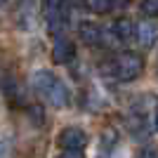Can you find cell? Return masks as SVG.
Segmentation results:
<instances>
[{
  "label": "cell",
  "instance_id": "1",
  "mask_svg": "<svg viewBox=\"0 0 158 158\" xmlns=\"http://www.w3.org/2000/svg\"><path fill=\"white\" fill-rule=\"evenodd\" d=\"M144 73V59L139 52H120L113 59V76L123 83H132Z\"/></svg>",
  "mask_w": 158,
  "mask_h": 158
},
{
  "label": "cell",
  "instance_id": "2",
  "mask_svg": "<svg viewBox=\"0 0 158 158\" xmlns=\"http://www.w3.org/2000/svg\"><path fill=\"white\" fill-rule=\"evenodd\" d=\"M57 142H59L61 149H78V151H83L87 146V135H85V130L71 125V127H64V130L59 132Z\"/></svg>",
  "mask_w": 158,
  "mask_h": 158
},
{
  "label": "cell",
  "instance_id": "3",
  "mask_svg": "<svg viewBox=\"0 0 158 158\" xmlns=\"http://www.w3.org/2000/svg\"><path fill=\"white\" fill-rule=\"evenodd\" d=\"M76 57V45L69 38H57L52 45V61L54 64H69Z\"/></svg>",
  "mask_w": 158,
  "mask_h": 158
},
{
  "label": "cell",
  "instance_id": "4",
  "mask_svg": "<svg viewBox=\"0 0 158 158\" xmlns=\"http://www.w3.org/2000/svg\"><path fill=\"white\" fill-rule=\"evenodd\" d=\"M43 7H45V14H47V21H50V31H59L61 28V7H64V0H43Z\"/></svg>",
  "mask_w": 158,
  "mask_h": 158
},
{
  "label": "cell",
  "instance_id": "5",
  "mask_svg": "<svg viewBox=\"0 0 158 158\" xmlns=\"http://www.w3.org/2000/svg\"><path fill=\"white\" fill-rule=\"evenodd\" d=\"M135 38L139 40V45L142 47H153V43L158 40V28L153 26L151 21H142L139 26H135Z\"/></svg>",
  "mask_w": 158,
  "mask_h": 158
},
{
  "label": "cell",
  "instance_id": "6",
  "mask_svg": "<svg viewBox=\"0 0 158 158\" xmlns=\"http://www.w3.org/2000/svg\"><path fill=\"white\" fill-rule=\"evenodd\" d=\"M45 97H47V102H50L52 106H57V109H64V106L71 102L69 87H66L64 83H59V80H57V83H54V85L45 92Z\"/></svg>",
  "mask_w": 158,
  "mask_h": 158
},
{
  "label": "cell",
  "instance_id": "7",
  "mask_svg": "<svg viewBox=\"0 0 158 158\" xmlns=\"http://www.w3.org/2000/svg\"><path fill=\"white\" fill-rule=\"evenodd\" d=\"M78 35H80V40L90 47H97L99 43H102V28H99L97 24H92V21H80Z\"/></svg>",
  "mask_w": 158,
  "mask_h": 158
},
{
  "label": "cell",
  "instance_id": "8",
  "mask_svg": "<svg viewBox=\"0 0 158 158\" xmlns=\"http://www.w3.org/2000/svg\"><path fill=\"white\" fill-rule=\"evenodd\" d=\"M54 83H57V76H54L52 71H47V69H40V71H35L31 76V87L35 92H43V94H45Z\"/></svg>",
  "mask_w": 158,
  "mask_h": 158
},
{
  "label": "cell",
  "instance_id": "9",
  "mask_svg": "<svg viewBox=\"0 0 158 158\" xmlns=\"http://www.w3.org/2000/svg\"><path fill=\"white\" fill-rule=\"evenodd\" d=\"M113 35L118 40H132L135 38V24H132V19H127V17H120L116 24H113Z\"/></svg>",
  "mask_w": 158,
  "mask_h": 158
},
{
  "label": "cell",
  "instance_id": "10",
  "mask_svg": "<svg viewBox=\"0 0 158 158\" xmlns=\"http://www.w3.org/2000/svg\"><path fill=\"white\" fill-rule=\"evenodd\" d=\"M85 7L92 14H109L113 10V0H85Z\"/></svg>",
  "mask_w": 158,
  "mask_h": 158
},
{
  "label": "cell",
  "instance_id": "11",
  "mask_svg": "<svg viewBox=\"0 0 158 158\" xmlns=\"http://www.w3.org/2000/svg\"><path fill=\"white\" fill-rule=\"evenodd\" d=\"M26 113H28V120H31L33 125H43V123H45V109H43V106L40 104H31L26 109Z\"/></svg>",
  "mask_w": 158,
  "mask_h": 158
},
{
  "label": "cell",
  "instance_id": "12",
  "mask_svg": "<svg viewBox=\"0 0 158 158\" xmlns=\"http://www.w3.org/2000/svg\"><path fill=\"white\" fill-rule=\"evenodd\" d=\"M142 14L158 17V0H142Z\"/></svg>",
  "mask_w": 158,
  "mask_h": 158
},
{
  "label": "cell",
  "instance_id": "13",
  "mask_svg": "<svg viewBox=\"0 0 158 158\" xmlns=\"http://www.w3.org/2000/svg\"><path fill=\"white\" fill-rule=\"evenodd\" d=\"M116 142H118V135H116V130H111V127H109V130L102 132V146H109V149H111Z\"/></svg>",
  "mask_w": 158,
  "mask_h": 158
},
{
  "label": "cell",
  "instance_id": "14",
  "mask_svg": "<svg viewBox=\"0 0 158 158\" xmlns=\"http://www.w3.org/2000/svg\"><path fill=\"white\" fill-rule=\"evenodd\" d=\"M57 158H85V156H83V151H78V149H64V153H59Z\"/></svg>",
  "mask_w": 158,
  "mask_h": 158
},
{
  "label": "cell",
  "instance_id": "15",
  "mask_svg": "<svg viewBox=\"0 0 158 158\" xmlns=\"http://www.w3.org/2000/svg\"><path fill=\"white\" fill-rule=\"evenodd\" d=\"M137 158H158V153H156V149H142L137 153Z\"/></svg>",
  "mask_w": 158,
  "mask_h": 158
},
{
  "label": "cell",
  "instance_id": "16",
  "mask_svg": "<svg viewBox=\"0 0 158 158\" xmlns=\"http://www.w3.org/2000/svg\"><path fill=\"white\" fill-rule=\"evenodd\" d=\"M153 127L158 130V111H156V116H153Z\"/></svg>",
  "mask_w": 158,
  "mask_h": 158
},
{
  "label": "cell",
  "instance_id": "17",
  "mask_svg": "<svg viewBox=\"0 0 158 158\" xmlns=\"http://www.w3.org/2000/svg\"><path fill=\"white\" fill-rule=\"evenodd\" d=\"M0 2H2V0H0Z\"/></svg>",
  "mask_w": 158,
  "mask_h": 158
}]
</instances>
